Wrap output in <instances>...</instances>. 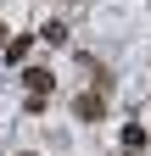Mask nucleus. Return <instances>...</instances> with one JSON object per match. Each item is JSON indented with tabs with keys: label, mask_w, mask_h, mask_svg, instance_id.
<instances>
[{
	"label": "nucleus",
	"mask_w": 151,
	"mask_h": 156,
	"mask_svg": "<svg viewBox=\"0 0 151 156\" xmlns=\"http://www.w3.org/2000/svg\"><path fill=\"white\" fill-rule=\"evenodd\" d=\"M106 95H112V78H95V89L73 95V117H79V123H101L106 117Z\"/></svg>",
	"instance_id": "f257e3e1"
},
{
	"label": "nucleus",
	"mask_w": 151,
	"mask_h": 156,
	"mask_svg": "<svg viewBox=\"0 0 151 156\" xmlns=\"http://www.w3.org/2000/svg\"><path fill=\"white\" fill-rule=\"evenodd\" d=\"M23 89H28V95H39V101H50L56 73H50V67H28V73H23Z\"/></svg>",
	"instance_id": "f03ea898"
},
{
	"label": "nucleus",
	"mask_w": 151,
	"mask_h": 156,
	"mask_svg": "<svg viewBox=\"0 0 151 156\" xmlns=\"http://www.w3.org/2000/svg\"><path fill=\"white\" fill-rule=\"evenodd\" d=\"M28 50H34V34H11L6 39V56H11V62H23Z\"/></svg>",
	"instance_id": "7ed1b4c3"
},
{
	"label": "nucleus",
	"mask_w": 151,
	"mask_h": 156,
	"mask_svg": "<svg viewBox=\"0 0 151 156\" xmlns=\"http://www.w3.org/2000/svg\"><path fill=\"white\" fill-rule=\"evenodd\" d=\"M123 151H145V128H140V123L123 128Z\"/></svg>",
	"instance_id": "20e7f679"
},
{
	"label": "nucleus",
	"mask_w": 151,
	"mask_h": 156,
	"mask_svg": "<svg viewBox=\"0 0 151 156\" xmlns=\"http://www.w3.org/2000/svg\"><path fill=\"white\" fill-rule=\"evenodd\" d=\"M39 34H45V45H67V23H45Z\"/></svg>",
	"instance_id": "39448f33"
},
{
	"label": "nucleus",
	"mask_w": 151,
	"mask_h": 156,
	"mask_svg": "<svg viewBox=\"0 0 151 156\" xmlns=\"http://www.w3.org/2000/svg\"><path fill=\"white\" fill-rule=\"evenodd\" d=\"M0 45H6V23H0Z\"/></svg>",
	"instance_id": "423d86ee"
},
{
	"label": "nucleus",
	"mask_w": 151,
	"mask_h": 156,
	"mask_svg": "<svg viewBox=\"0 0 151 156\" xmlns=\"http://www.w3.org/2000/svg\"><path fill=\"white\" fill-rule=\"evenodd\" d=\"M123 156H140V151H123Z\"/></svg>",
	"instance_id": "0eeeda50"
}]
</instances>
